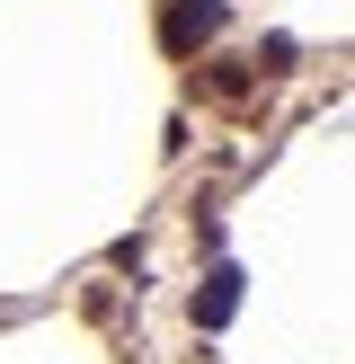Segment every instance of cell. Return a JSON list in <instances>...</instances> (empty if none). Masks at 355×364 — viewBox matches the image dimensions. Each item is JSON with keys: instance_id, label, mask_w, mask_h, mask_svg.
<instances>
[{"instance_id": "cell-1", "label": "cell", "mask_w": 355, "mask_h": 364, "mask_svg": "<svg viewBox=\"0 0 355 364\" xmlns=\"http://www.w3.org/2000/svg\"><path fill=\"white\" fill-rule=\"evenodd\" d=\"M222 27H231V0H169V9H160V45H169L178 63H187L195 45H213Z\"/></svg>"}, {"instance_id": "cell-2", "label": "cell", "mask_w": 355, "mask_h": 364, "mask_svg": "<svg viewBox=\"0 0 355 364\" xmlns=\"http://www.w3.org/2000/svg\"><path fill=\"white\" fill-rule=\"evenodd\" d=\"M231 311H240V267H213L195 294V329H231Z\"/></svg>"}, {"instance_id": "cell-3", "label": "cell", "mask_w": 355, "mask_h": 364, "mask_svg": "<svg viewBox=\"0 0 355 364\" xmlns=\"http://www.w3.org/2000/svg\"><path fill=\"white\" fill-rule=\"evenodd\" d=\"M248 80H258L248 63H204V71H195V89H204V98H248Z\"/></svg>"}, {"instance_id": "cell-4", "label": "cell", "mask_w": 355, "mask_h": 364, "mask_svg": "<svg viewBox=\"0 0 355 364\" xmlns=\"http://www.w3.org/2000/svg\"><path fill=\"white\" fill-rule=\"evenodd\" d=\"M293 63H302V45H293V36H266V45H258V63H248V71H258V80H284Z\"/></svg>"}]
</instances>
